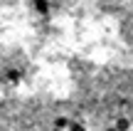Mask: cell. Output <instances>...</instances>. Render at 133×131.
<instances>
[{
	"mask_svg": "<svg viewBox=\"0 0 133 131\" xmlns=\"http://www.w3.org/2000/svg\"><path fill=\"white\" fill-rule=\"evenodd\" d=\"M54 126H57V129H69L71 121H69V116H57V119H54Z\"/></svg>",
	"mask_w": 133,
	"mask_h": 131,
	"instance_id": "6da1fadb",
	"label": "cell"
},
{
	"mask_svg": "<svg viewBox=\"0 0 133 131\" xmlns=\"http://www.w3.org/2000/svg\"><path fill=\"white\" fill-rule=\"evenodd\" d=\"M116 126H118L121 131H128V129H131V121H128V119H126V116H121L118 121H116Z\"/></svg>",
	"mask_w": 133,
	"mask_h": 131,
	"instance_id": "7a4b0ae2",
	"label": "cell"
},
{
	"mask_svg": "<svg viewBox=\"0 0 133 131\" xmlns=\"http://www.w3.org/2000/svg\"><path fill=\"white\" fill-rule=\"evenodd\" d=\"M69 131H84V126H79V124H71Z\"/></svg>",
	"mask_w": 133,
	"mask_h": 131,
	"instance_id": "3957f363",
	"label": "cell"
},
{
	"mask_svg": "<svg viewBox=\"0 0 133 131\" xmlns=\"http://www.w3.org/2000/svg\"><path fill=\"white\" fill-rule=\"evenodd\" d=\"M106 131H121L118 126H109V129H106Z\"/></svg>",
	"mask_w": 133,
	"mask_h": 131,
	"instance_id": "277c9868",
	"label": "cell"
},
{
	"mask_svg": "<svg viewBox=\"0 0 133 131\" xmlns=\"http://www.w3.org/2000/svg\"><path fill=\"white\" fill-rule=\"evenodd\" d=\"M52 131H66V129H57V126H54V129H52Z\"/></svg>",
	"mask_w": 133,
	"mask_h": 131,
	"instance_id": "5b68a950",
	"label": "cell"
},
{
	"mask_svg": "<svg viewBox=\"0 0 133 131\" xmlns=\"http://www.w3.org/2000/svg\"><path fill=\"white\" fill-rule=\"evenodd\" d=\"M128 131H131V129H128Z\"/></svg>",
	"mask_w": 133,
	"mask_h": 131,
	"instance_id": "8992f818",
	"label": "cell"
}]
</instances>
